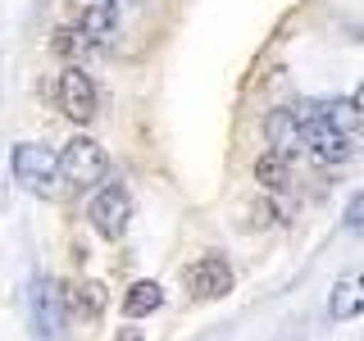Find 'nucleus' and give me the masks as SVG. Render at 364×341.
<instances>
[{"instance_id": "20e7f679", "label": "nucleus", "mask_w": 364, "mask_h": 341, "mask_svg": "<svg viewBox=\"0 0 364 341\" xmlns=\"http://www.w3.org/2000/svg\"><path fill=\"white\" fill-rule=\"evenodd\" d=\"M64 301H68V296L60 291V282H55V278H32L28 310H32V328H37V337L55 341V337L64 332Z\"/></svg>"}, {"instance_id": "9b49d317", "label": "nucleus", "mask_w": 364, "mask_h": 341, "mask_svg": "<svg viewBox=\"0 0 364 341\" xmlns=\"http://www.w3.org/2000/svg\"><path fill=\"white\" fill-rule=\"evenodd\" d=\"M159 305H164V287L151 282V278L132 282L128 296H123V314H128V318H146V314H155Z\"/></svg>"}, {"instance_id": "f257e3e1", "label": "nucleus", "mask_w": 364, "mask_h": 341, "mask_svg": "<svg viewBox=\"0 0 364 341\" xmlns=\"http://www.w3.org/2000/svg\"><path fill=\"white\" fill-rule=\"evenodd\" d=\"M60 178L68 182V187H100V182L109 178V155L105 146H96L91 136H73V141L60 151Z\"/></svg>"}, {"instance_id": "7ed1b4c3", "label": "nucleus", "mask_w": 364, "mask_h": 341, "mask_svg": "<svg viewBox=\"0 0 364 341\" xmlns=\"http://www.w3.org/2000/svg\"><path fill=\"white\" fill-rule=\"evenodd\" d=\"M60 109H64V119L82 123V128L100 114V91L82 64H68L60 73Z\"/></svg>"}, {"instance_id": "f3484780", "label": "nucleus", "mask_w": 364, "mask_h": 341, "mask_svg": "<svg viewBox=\"0 0 364 341\" xmlns=\"http://www.w3.org/2000/svg\"><path fill=\"white\" fill-rule=\"evenodd\" d=\"M350 109H355V114H364V82L355 87V96H350Z\"/></svg>"}, {"instance_id": "f8f14e48", "label": "nucleus", "mask_w": 364, "mask_h": 341, "mask_svg": "<svg viewBox=\"0 0 364 341\" xmlns=\"http://www.w3.org/2000/svg\"><path fill=\"white\" fill-rule=\"evenodd\" d=\"M68 305H73L77 314H87V318H100V314H105V305H109L105 282H77V287L68 291Z\"/></svg>"}, {"instance_id": "39448f33", "label": "nucleus", "mask_w": 364, "mask_h": 341, "mask_svg": "<svg viewBox=\"0 0 364 341\" xmlns=\"http://www.w3.org/2000/svg\"><path fill=\"white\" fill-rule=\"evenodd\" d=\"M87 219L105 242H119L132 223V196L123 187H100L96 200H91V210H87Z\"/></svg>"}, {"instance_id": "6e6552de", "label": "nucleus", "mask_w": 364, "mask_h": 341, "mask_svg": "<svg viewBox=\"0 0 364 341\" xmlns=\"http://www.w3.org/2000/svg\"><path fill=\"white\" fill-rule=\"evenodd\" d=\"M328 314L337 323H350V318L364 314V269H350L333 282V296H328Z\"/></svg>"}, {"instance_id": "ddd939ff", "label": "nucleus", "mask_w": 364, "mask_h": 341, "mask_svg": "<svg viewBox=\"0 0 364 341\" xmlns=\"http://www.w3.org/2000/svg\"><path fill=\"white\" fill-rule=\"evenodd\" d=\"M87 45H91V37H87L82 28H60V32L50 37V50H55V55H64V60H82Z\"/></svg>"}, {"instance_id": "1a4fd4ad", "label": "nucleus", "mask_w": 364, "mask_h": 341, "mask_svg": "<svg viewBox=\"0 0 364 341\" xmlns=\"http://www.w3.org/2000/svg\"><path fill=\"white\" fill-rule=\"evenodd\" d=\"M73 18L91 41H109L114 23H119V0H73Z\"/></svg>"}, {"instance_id": "2eb2a0df", "label": "nucleus", "mask_w": 364, "mask_h": 341, "mask_svg": "<svg viewBox=\"0 0 364 341\" xmlns=\"http://www.w3.org/2000/svg\"><path fill=\"white\" fill-rule=\"evenodd\" d=\"M250 214H255L250 227H273V223H278V205H273V200H255V205H250Z\"/></svg>"}, {"instance_id": "423d86ee", "label": "nucleus", "mask_w": 364, "mask_h": 341, "mask_svg": "<svg viewBox=\"0 0 364 341\" xmlns=\"http://www.w3.org/2000/svg\"><path fill=\"white\" fill-rule=\"evenodd\" d=\"M187 291L196 301H223L232 291V264L223 255H200L196 264L187 269Z\"/></svg>"}, {"instance_id": "4468645a", "label": "nucleus", "mask_w": 364, "mask_h": 341, "mask_svg": "<svg viewBox=\"0 0 364 341\" xmlns=\"http://www.w3.org/2000/svg\"><path fill=\"white\" fill-rule=\"evenodd\" d=\"M341 223H346V232H364V191H355L346 205V214H341Z\"/></svg>"}, {"instance_id": "0eeeda50", "label": "nucleus", "mask_w": 364, "mask_h": 341, "mask_svg": "<svg viewBox=\"0 0 364 341\" xmlns=\"http://www.w3.org/2000/svg\"><path fill=\"white\" fill-rule=\"evenodd\" d=\"M264 141H269V151H278V155H287V159L296 151H305V128H301V119H296L291 105L264 114Z\"/></svg>"}, {"instance_id": "dca6fc26", "label": "nucleus", "mask_w": 364, "mask_h": 341, "mask_svg": "<svg viewBox=\"0 0 364 341\" xmlns=\"http://www.w3.org/2000/svg\"><path fill=\"white\" fill-rule=\"evenodd\" d=\"M114 341H141V328H119V337Z\"/></svg>"}, {"instance_id": "f03ea898", "label": "nucleus", "mask_w": 364, "mask_h": 341, "mask_svg": "<svg viewBox=\"0 0 364 341\" xmlns=\"http://www.w3.org/2000/svg\"><path fill=\"white\" fill-rule=\"evenodd\" d=\"M9 173H14V182H23L28 191H37V196H55L60 155H55L50 146H41V141H23V146H14V155H9Z\"/></svg>"}, {"instance_id": "9d476101", "label": "nucleus", "mask_w": 364, "mask_h": 341, "mask_svg": "<svg viewBox=\"0 0 364 341\" xmlns=\"http://www.w3.org/2000/svg\"><path fill=\"white\" fill-rule=\"evenodd\" d=\"M255 182L264 191H287L291 187V159L278 155V151H264L255 159Z\"/></svg>"}]
</instances>
